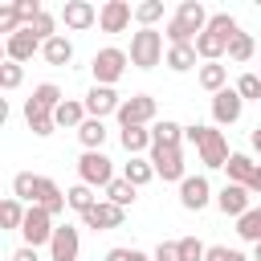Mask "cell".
<instances>
[{"label":"cell","mask_w":261,"mask_h":261,"mask_svg":"<svg viewBox=\"0 0 261 261\" xmlns=\"http://www.w3.org/2000/svg\"><path fill=\"white\" fill-rule=\"evenodd\" d=\"M237 94L245 102H261V73H241L237 77Z\"/></svg>","instance_id":"39"},{"label":"cell","mask_w":261,"mask_h":261,"mask_svg":"<svg viewBox=\"0 0 261 261\" xmlns=\"http://www.w3.org/2000/svg\"><path fill=\"white\" fill-rule=\"evenodd\" d=\"M216 196H212V184H208V175H188L184 184H179V204L188 208V212H200V208H208Z\"/></svg>","instance_id":"11"},{"label":"cell","mask_w":261,"mask_h":261,"mask_svg":"<svg viewBox=\"0 0 261 261\" xmlns=\"http://www.w3.org/2000/svg\"><path fill=\"white\" fill-rule=\"evenodd\" d=\"M241 114H245V98L237 94V86L228 90H220V94H212V122L216 126H232V122H241Z\"/></svg>","instance_id":"8"},{"label":"cell","mask_w":261,"mask_h":261,"mask_svg":"<svg viewBox=\"0 0 261 261\" xmlns=\"http://www.w3.org/2000/svg\"><path fill=\"white\" fill-rule=\"evenodd\" d=\"M118 122H122V126H155V98H151V94H130V98H122Z\"/></svg>","instance_id":"7"},{"label":"cell","mask_w":261,"mask_h":261,"mask_svg":"<svg viewBox=\"0 0 261 261\" xmlns=\"http://www.w3.org/2000/svg\"><path fill=\"white\" fill-rule=\"evenodd\" d=\"M163 57H167V53H163V33H159V29H139V33H130V65H135V69H155Z\"/></svg>","instance_id":"2"},{"label":"cell","mask_w":261,"mask_h":261,"mask_svg":"<svg viewBox=\"0 0 261 261\" xmlns=\"http://www.w3.org/2000/svg\"><path fill=\"white\" fill-rule=\"evenodd\" d=\"M61 24H65L69 33H86V29L98 24V8H94L90 0H65V4H61Z\"/></svg>","instance_id":"10"},{"label":"cell","mask_w":261,"mask_h":261,"mask_svg":"<svg viewBox=\"0 0 261 261\" xmlns=\"http://www.w3.org/2000/svg\"><path fill=\"white\" fill-rule=\"evenodd\" d=\"M208 29H212V33H220V37H228V41H232V37L241 33V24H237V20L228 16V12H212V20H208Z\"/></svg>","instance_id":"40"},{"label":"cell","mask_w":261,"mask_h":261,"mask_svg":"<svg viewBox=\"0 0 261 261\" xmlns=\"http://www.w3.org/2000/svg\"><path fill=\"white\" fill-rule=\"evenodd\" d=\"M228 139H224V130H216V126H208V135H204V143H200V163L208 167V171H216V167H224L228 163Z\"/></svg>","instance_id":"13"},{"label":"cell","mask_w":261,"mask_h":261,"mask_svg":"<svg viewBox=\"0 0 261 261\" xmlns=\"http://www.w3.org/2000/svg\"><path fill=\"white\" fill-rule=\"evenodd\" d=\"M24 29V20H20V12H16V0H8V4H0V33H8V37H16Z\"/></svg>","instance_id":"38"},{"label":"cell","mask_w":261,"mask_h":261,"mask_svg":"<svg viewBox=\"0 0 261 261\" xmlns=\"http://www.w3.org/2000/svg\"><path fill=\"white\" fill-rule=\"evenodd\" d=\"M204 135H208V126H204V122H192V126H184V139H188V143H192L196 151H200V143H204Z\"/></svg>","instance_id":"46"},{"label":"cell","mask_w":261,"mask_h":261,"mask_svg":"<svg viewBox=\"0 0 261 261\" xmlns=\"http://www.w3.org/2000/svg\"><path fill=\"white\" fill-rule=\"evenodd\" d=\"M65 98H61V86H53V82H41L37 90H33V98L24 102V106H33V110H45V114H53L57 106H61Z\"/></svg>","instance_id":"23"},{"label":"cell","mask_w":261,"mask_h":261,"mask_svg":"<svg viewBox=\"0 0 261 261\" xmlns=\"http://www.w3.org/2000/svg\"><path fill=\"white\" fill-rule=\"evenodd\" d=\"M196 53H200L204 61H220V57L228 53V37H220V33L204 29V33L196 37Z\"/></svg>","instance_id":"20"},{"label":"cell","mask_w":261,"mask_h":261,"mask_svg":"<svg viewBox=\"0 0 261 261\" xmlns=\"http://www.w3.org/2000/svg\"><path fill=\"white\" fill-rule=\"evenodd\" d=\"M249 192L261 196V163H257V171H253V179H249Z\"/></svg>","instance_id":"48"},{"label":"cell","mask_w":261,"mask_h":261,"mask_svg":"<svg viewBox=\"0 0 261 261\" xmlns=\"http://www.w3.org/2000/svg\"><path fill=\"white\" fill-rule=\"evenodd\" d=\"M253 53H257V37H253V33H237V37L228 41V61L241 65V61H249Z\"/></svg>","instance_id":"33"},{"label":"cell","mask_w":261,"mask_h":261,"mask_svg":"<svg viewBox=\"0 0 261 261\" xmlns=\"http://www.w3.org/2000/svg\"><path fill=\"white\" fill-rule=\"evenodd\" d=\"M118 143H122V151H126V155H143V151H151V147H155L151 126H122V130H118Z\"/></svg>","instance_id":"19"},{"label":"cell","mask_w":261,"mask_h":261,"mask_svg":"<svg viewBox=\"0 0 261 261\" xmlns=\"http://www.w3.org/2000/svg\"><path fill=\"white\" fill-rule=\"evenodd\" d=\"M147 159H151V167H155V175H163L167 184H184L188 175H184V151L179 147H151L147 151Z\"/></svg>","instance_id":"5"},{"label":"cell","mask_w":261,"mask_h":261,"mask_svg":"<svg viewBox=\"0 0 261 261\" xmlns=\"http://www.w3.org/2000/svg\"><path fill=\"white\" fill-rule=\"evenodd\" d=\"M135 192H139V188H135V184H126V179L118 175V179H114V184L106 188V200H110V204H118V208H130V204L139 200Z\"/></svg>","instance_id":"36"},{"label":"cell","mask_w":261,"mask_h":261,"mask_svg":"<svg viewBox=\"0 0 261 261\" xmlns=\"http://www.w3.org/2000/svg\"><path fill=\"white\" fill-rule=\"evenodd\" d=\"M41 57H45L49 65H69V61H73V41H69L65 33H57L53 41L41 45Z\"/></svg>","instance_id":"21"},{"label":"cell","mask_w":261,"mask_h":261,"mask_svg":"<svg viewBox=\"0 0 261 261\" xmlns=\"http://www.w3.org/2000/svg\"><path fill=\"white\" fill-rule=\"evenodd\" d=\"M135 20H139V29H155V24L163 20V0H143V4H135Z\"/></svg>","instance_id":"35"},{"label":"cell","mask_w":261,"mask_h":261,"mask_svg":"<svg viewBox=\"0 0 261 261\" xmlns=\"http://www.w3.org/2000/svg\"><path fill=\"white\" fill-rule=\"evenodd\" d=\"M204 261H249L241 249H228V245H208V257Z\"/></svg>","instance_id":"43"},{"label":"cell","mask_w":261,"mask_h":261,"mask_svg":"<svg viewBox=\"0 0 261 261\" xmlns=\"http://www.w3.org/2000/svg\"><path fill=\"white\" fill-rule=\"evenodd\" d=\"M237 237L249 241V245H261V208H249V212L237 220Z\"/></svg>","instance_id":"32"},{"label":"cell","mask_w":261,"mask_h":261,"mask_svg":"<svg viewBox=\"0 0 261 261\" xmlns=\"http://www.w3.org/2000/svg\"><path fill=\"white\" fill-rule=\"evenodd\" d=\"M122 179H126V184H135V188L151 184V179H155V167H151V159H143V155H130V163H122Z\"/></svg>","instance_id":"28"},{"label":"cell","mask_w":261,"mask_h":261,"mask_svg":"<svg viewBox=\"0 0 261 261\" xmlns=\"http://www.w3.org/2000/svg\"><path fill=\"white\" fill-rule=\"evenodd\" d=\"M126 65H130V53H126V49H118V45L98 49L94 61H90V69H94V86H114V82L126 73Z\"/></svg>","instance_id":"3"},{"label":"cell","mask_w":261,"mask_h":261,"mask_svg":"<svg viewBox=\"0 0 261 261\" xmlns=\"http://www.w3.org/2000/svg\"><path fill=\"white\" fill-rule=\"evenodd\" d=\"M179 257L184 261H204L208 257V245L196 241V237H179Z\"/></svg>","instance_id":"41"},{"label":"cell","mask_w":261,"mask_h":261,"mask_svg":"<svg viewBox=\"0 0 261 261\" xmlns=\"http://www.w3.org/2000/svg\"><path fill=\"white\" fill-rule=\"evenodd\" d=\"M53 232H57V224H53V216L41 208V204H33L29 212H24V224H20V237H24V245H49L53 241Z\"/></svg>","instance_id":"6"},{"label":"cell","mask_w":261,"mask_h":261,"mask_svg":"<svg viewBox=\"0 0 261 261\" xmlns=\"http://www.w3.org/2000/svg\"><path fill=\"white\" fill-rule=\"evenodd\" d=\"M82 102H86V114H90V118L118 114V106H122V98H118V90H114V86H90V94H86Z\"/></svg>","instance_id":"12"},{"label":"cell","mask_w":261,"mask_h":261,"mask_svg":"<svg viewBox=\"0 0 261 261\" xmlns=\"http://www.w3.org/2000/svg\"><path fill=\"white\" fill-rule=\"evenodd\" d=\"M65 200H69V208H73L77 216H86V212L98 204V196H94V188H90V184H73V188L65 192Z\"/></svg>","instance_id":"31"},{"label":"cell","mask_w":261,"mask_h":261,"mask_svg":"<svg viewBox=\"0 0 261 261\" xmlns=\"http://www.w3.org/2000/svg\"><path fill=\"white\" fill-rule=\"evenodd\" d=\"M77 143H82V151H102V143H106V122H102V118H86V122L77 126Z\"/></svg>","instance_id":"26"},{"label":"cell","mask_w":261,"mask_h":261,"mask_svg":"<svg viewBox=\"0 0 261 261\" xmlns=\"http://www.w3.org/2000/svg\"><path fill=\"white\" fill-rule=\"evenodd\" d=\"M253 261H261V245H253Z\"/></svg>","instance_id":"50"},{"label":"cell","mask_w":261,"mask_h":261,"mask_svg":"<svg viewBox=\"0 0 261 261\" xmlns=\"http://www.w3.org/2000/svg\"><path fill=\"white\" fill-rule=\"evenodd\" d=\"M122 220H126V208H118V204H110V200H98V204L82 216V224H86V228H94V232L122 228Z\"/></svg>","instance_id":"9"},{"label":"cell","mask_w":261,"mask_h":261,"mask_svg":"<svg viewBox=\"0 0 261 261\" xmlns=\"http://www.w3.org/2000/svg\"><path fill=\"white\" fill-rule=\"evenodd\" d=\"M4 53H8V61L24 65V61H33V53H41V41L33 37V29H20L16 37H8V41H4Z\"/></svg>","instance_id":"17"},{"label":"cell","mask_w":261,"mask_h":261,"mask_svg":"<svg viewBox=\"0 0 261 261\" xmlns=\"http://www.w3.org/2000/svg\"><path fill=\"white\" fill-rule=\"evenodd\" d=\"M106 261H147V253H139V249H106Z\"/></svg>","instance_id":"45"},{"label":"cell","mask_w":261,"mask_h":261,"mask_svg":"<svg viewBox=\"0 0 261 261\" xmlns=\"http://www.w3.org/2000/svg\"><path fill=\"white\" fill-rule=\"evenodd\" d=\"M196 82H200L208 94H220V90H224V82H228V65H220V61H204V65H200V73H196Z\"/></svg>","instance_id":"24"},{"label":"cell","mask_w":261,"mask_h":261,"mask_svg":"<svg viewBox=\"0 0 261 261\" xmlns=\"http://www.w3.org/2000/svg\"><path fill=\"white\" fill-rule=\"evenodd\" d=\"M8 261H41V257H37V249H33V245H20V249H12V257H8Z\"/></svg>","instance_id":"47"},{"label":"cell","mask_w":261,"mask_h":261,"mask_svg":"<svg viewBox=\"0 0 261 261\" xmlns=\"http://www.w3.org/2000/svg\"><path fill=\"white\" fill-rule=\"evenodd\" d=\"M151 139H155L159 147H179V143H184V126H179L175 118H159V122L151 126Z\"/></svg>","instance_id":"29"},{"label":"cell","mask_w":261,"mask_h":261,"mask_svg":"<svg viewBox=\"0 0 261 261\" xmlns=\"http://www.w3.org/2000/svg\"><path fill=\"white\" fill-rule=\"evenodd\" d=\"M249 200H253V192H249V188H241V184H224V188L216 192V208H220L224 216H232V220H241V216L253 208Z\"/></svg>","instance_id":"14"},{"label":"cell","mask_w":261,"mask_h":261,"mask_svg":"<svg viewBox=\"0 0 261 261\" xmlns=\"http://www.w3.org/2000/svg\"><path fill=\"white\" fill-rule=\"evenodd\" d=\"M224 171H228V184H241V188H249V179H253V171H257V163H253L249 155H241V151H232V155H228V163H224Z\"/></svg>","instance_id":"27"},{"label":"cell","mask_w":261,"mask_h":261,"mask_svg":"<svg viewBox=\"0 0 261 261\" xmlns=\"http://www.w3.org/2000/svg\"><path fill=\"white\" fill-rule=\"evenodd\" d=\"M118 175H114V163L102 155V151H82L77 159V184H90V188H110Z\"/></svg>","instance_id":"4"},{"label":"cell","mask_w":261,"mask_h":261,"mask_svg":"<svg viewBox=\"0 0 261 261\" xmlns=\"http://www.w3.org/2000/svg\"><path fill=\"white\" fill-rule=\"evenodd\" d=\"M24 122H29V130H33L37 139H49V135L57 130L53 114H45V110H33V106H24Z\"/></svg>","instance_id":"34"},{"label":"cell","mask_w":261,"mask_h":261,"mask_svg":"<svg viewBox=\"0 0 261 261\" xmlns=\"http://www.w3.org/2000/svg\"><path fill=\"white\" fill-rule=\"evenodd\" d=\"M208 20H212V12L200 4V0H184L179 8H175V16L167 20V45H196V37L208 29Z\"/></svg>","instance_id":"1"},{"label":"cell","mask_w":261,"mask_h":261,"mask_svg":"<svg viewBox=\"0 0 261 261\" xmlns=\"http://www.w3.org/2000/svg\"><path fill=\"white\" fill-rule=\"evenodd\" d=\"M86 118H90V114H86V102H73V98H65V102L53 110V122H57V126H69V130H77Z\"/></svg>","instance_id":"25"},{"label":"cell","mask_w":261,"mask_h":261,"mask_svg":"<svg viewBox=\"0 0 261 261\" xmlns=\"http://www.w3.org/2000/svg\"><path fill=\"white\" fill-rule=\"evenodd\" d=\"M130 16H135V8H130L126 0H106V4L98 8V29H102V33H122V29L130 24Z\"/></svg>","instance_id":"16"},{"label":"cell","mask_w":261,"mask_h":261,"mask_svg":"<svg viewBox=\"0 0 261 261\" xmlns=\"http://www.w3.org/2000/svg\"><path fill=\"white\" fill-rule=\"evenodd\" d=\"M151 261H184L179 257V241H159L155 253H151Z\"/></svg>","instance_id":"44"},{"label":"cell","mask_w":261,"mask_h":261,"mask_svg":"<svg viewBox=\"0 0 261 261\" xmlns=\"http://www.w3.org/2000/svg\"><path fill=\"white\" fill-rule=\"evenodd\" d=\"M37 204L49 212V216H61L65 208H69V200H65V192L49 179V175H37Z\"/></svg>","instance_id":"18"},{"label":"cell","mask_w":261,"mask_h":261,"mask_svg":"<svg viewBox=\"0 0 261 261\" xmlns=\"http://www.w3.org/2000/svg\"><path fill=\"white\" fill-rule=\"evenodd\" d=\"M249 143H253V151H257V155H261V126H257V130H253V135H249Z\"/></svg>","instance_id":"49"},{"label":"cell","mask_w":261,"mask_h":261,"mask_svg":"<svg viewBox=\"0 0 261 261\" xmlns=\"http://www.w3.org/2000/svg\"><path fill=\"white\" fill-rule=\"evenodd\" d=\"M196 45H167V57H163V65L171 69V73H188V69H196Z\"/></svg>","instance_id":"22"},{"label":"cell","mask_w":261,"mask_h":261,"mask_svg":"<svg viewBox=\"0 0 261 261\" xmlns=\"http://www.w3.org/2000/svg\"><path fill=\"white\" fill-rule=\"evenodd\" d=\"M12 196L33 208V204H37V175H33V171H16V175H12Z\"/></svg>","instance_id":"30"},{"label":"cell","mask_w":261,"mask_h":261,"mask_svg":"<svg viewBox=\"0 0 261 261\" xmlns=\"http://www.w3.org/2000/svg\"><path fill=\"white\" fill-rule=\"evenodd\" d=\"M147 261H151V257H147Z\"/></svg>","instance_id":"51"},{"label":"cell","mask_w":261,"mask_h":261,"mask_svg":"<svg viewBox=\"0 0 261 261\" xmlns=\"http://www.w3.org/2000/svg\"><path fill=\"white\" fill-rule=\"evenodd\" d=\"M20 82H24V65H16V61H4V65H0V86H4V90H16Z\"/></svg>","instance_id":"42"},{"label":"cell","mask_w":261,"mask_h":261,"mask_svg":"<svg viewBox=\"0 0 261 261\" xmlns=\"http://www.w3.org/2000/svg\"><path fill=\"white\" fill-rule=\"evenodd\" d=\"M77 253H82L77 228H73V224H57V232H53V241H49V261H77Z\"/></svg>","instance_id":"15"},{"label":"cell","mask_w":261,"mask_h":261,"mask_svg":"<svg viewBox=\"0 0 261 261\" xmlns=\"http://www.w3.org/2000/svg\"><path fill=\"white\" fill-rule=\"evenodd\" d=\"M24 212H29V208H24L16 196H8V200L0 204V220H4V228H16V232H20V224H24Z\"/></svg>","instance_id":"37"}]
</instances>
